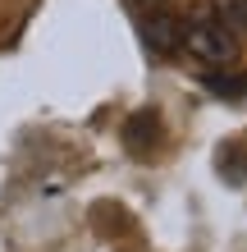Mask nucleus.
<instances>
[{"label":"nucleus","instance_id":"nucleus-1","mask_svg":"<svg viewBox=\"0 0 247 252\" xmlns=\"http://www.w3.org/2000/svg\"><path fill=\"white\" fill-rule=\"evenodd\" d=\"M183 51L192 55V60H201V64L224 69V64L238 60V37L229 32L224 23H215V19H188L183 23Z\"/></svg>","mask_w":247,"mask_h":252},{"label":"nucleus","instance_id":"nucleus-2","mask_svg":"<svg viewBox=\"0 0 247 252\" xmlns=\"http://www.w3.org/2000/svg\"><path fill=\"white\" fill-rule=\"evenodd\" d=\"M142 37H147V46H151V51L169 55V51H179V41H183V23L174 19V14L151 9L147 19H142Z\"/></svg>","mask_w":247,"mask_h":252},{"label":"nucleus","instance_id":"nucleus-3","mask_svg":"<svg viewBox=\"0 0 247 252\" xmlns=\"http://www.w3.org/2000/svg\"><path fill=\"white\" fill-rule=\"evenodd\" d=\"M161 142V120H156L151 110H137L133 120L124 128V147L128 152H151V147Z\"/></svg>","mask_w":247,"mask_h":252},{"label":"nucleus","instance_id":"nucleus-4","mask_svg":"<svg viewBox=\"0 0 247 252\" xmlns=\"http://www.w3.org/2000/svg\"><path fill=\"white\" fill-rule=\"evenodd\" d=\"M211 19L238 37V28H247V0H211Z\"/></svg>","mask_w":247,"mask_h":252},{"label":"nucleus","instance_id":"nucleus-5","mask_svg":"<svg viewBox=\"0 0 247 252\" xmlns=\"http://www.w3.org/2000/svg\"><path fill=\"white\" fill-rule=\"evenodd\" d=\"M206 87L215 96H247V73H206Z\"/></svg>","mask_w":247,"mask_h":252},{"label":"nucleus","instance_id":"nucleus-6","mask_svg":"<svg viewBox=\"0 0 247 252\" xmlns=\"http://www.w3.org/2000/svg\"><path fill=\"white\" fill-rule=\"evenodd\" d=\"M137 5H142V9H161L165 0H137Z\"/></svg>","mask_w":247,"mask_h":252}]
</instances>
